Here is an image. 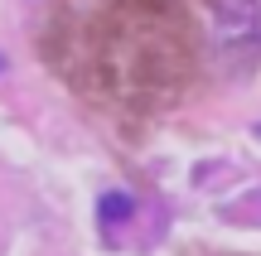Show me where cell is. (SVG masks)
I'll return each instance as SVG.
<instances>
[{
  "instance_id": "obj_1",
  "label": "cell",
  "mask_w": 261,
  "mask_h": 256,
  "mask_svg": "<svg viewBox=\"0 0 261 256\" xmlns=\"http://www.w3.org/2000/svg\"><path fill=\"white\" fill-rule=\"evenodd\" d=\"M39 53L87 102L160 116L194 87L203 39L189 0H54Z\"/></svg>"
},
{
  "instance_id": "obj_2",
  "label": "cell",
  "mask_w": 261,
  "mask_h": 256,
  "mask_svg": "<svg viewBox=\"0 0 261 256\" xmlns=\"http://www.w3.org/2000/svg\"><path fill=\"white\" fill-rule=\"evenodd\" d=\"M203 5L213 10L218 34H223L227 48H232L237 39H242L247 48L256 44V0H203Z\"/></svg>"
},
{
  "instance_id": "obj_3",
  "label": "cell",
  "mask_w": 261,
  "mask_h": 256,
  "mask_svg": "<svg viewBox=\"0 0 261 256\" xmlns=\"http://www.w3.org/2000/svg\"><path fill=\"white\" fill-rule=\"evenodd\" d=\"M112 218H130V198L126 193H107L102 198V222H112Z\"/></svg>"
},
{
  "instance_id": "obj_4",
  "label": "cell",
  "mask_w": 261,
  "mask_h": 256,
  "mask_svg": "<svg viewBox=\"0 0 261 256\" xmlns=\"http://www.w3.org/2000/svg\"><path fill=\"white\" fill-rule=\"evenodd\" d=\"M256 140H261V126H256Z\"/></svg>"
}]
</instances>
